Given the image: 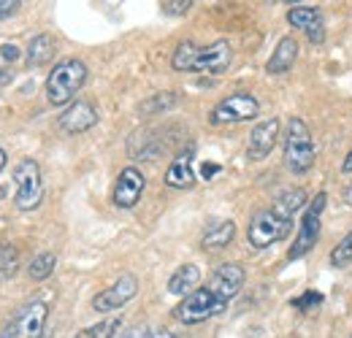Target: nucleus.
<instances>
[{
  "label": "nucleus",
  "instance_id": "1",
  "mask_svg": "<svg viewBox=\"0 0 352 338\" xmlns=\"http://www.w3.org/2000/svg\"><path fill=\"white\" fill-rule=\"evenodd\" d=\"M230 60H233V49L228 41H214L209 46L182 41L171 57V65L182 74H222L230 68Z\"/></svg>",
  "mask_w": 352,
  "mask_h": 338
},
{
  "label": "nucleus",
  "instance_id": "2",
  "mask_svg": "<svg viewBox=\"0 0 352 338\" xmlns=\"http://www.w3.org/2000/svg\"><path fill=\"white\" fill-rule=\"evenodd\" d=\"M87 82V65L82 60H63L46 79V98L52 106H65Z\"/></svg>",
  "mask_w": 352,
  "mask_h": 338
},
{
  "label": "nucleus",
  "instance_id": "3",
  "mask_svg": "<svg viewBox=\"0 0 352 338\" xmlns=\"http://www.w3.org/2000/svg\"><path fill=\"white\" fill-rule=\"evenodd\" d=\"M290 230H293V216L282 212L279 206H271V209L255 214V219L250 222V230H247V241L255 249H265L276 241H285L290 236Z\"/></svg>",
  "mask_w": 352,
  "mask_h": 338
},
{
  "label": "nucleus",
  "instance_id": "4",
  "mask_svg": "<svg viewBox=\"0 0 352 338\" xmlns=\"http://www.w3.org/2000/svg\"><path fill=\"white\" fill-rule=\"evenodd\" d=\"M314 141L304 120L290 117L285 127V166L293 173H307L314 166Z\"/></svg>",
  "mask_w": 352,
  "mask_h": 338
},
{
  "label": "nucleus",
  "instance_id": "5",
  "mask_svg": "<svg viewBox=\"0 0 352 338\" xmlns=\"http://www.w3.org/2000/svg\"><path fill=\"white\" fill-rule=\"evenodd\" d=\"M225 306H228V300H222L214 290L198 287L190 295L182 297V303L174 308V317L182 325H198V322H206V319L217 317L220 311H225Z\"/></svg>",
  "mask_w": 352,
  "mask_h": 338
},
{
  "label": "nucleus",
  "instance_id": "6",
  "mask_svg": "<svg viewBox=\"0 0 352 338\" xmlns=\"http://www.w3.org/2000/svg\"><path fill=\"white\" fill-rule=\"evenodd\" d=\"M49 319V306L44 300L25 303L0 330V338H41Z\"/></svg>",
  "mask_w": 352,
  "mask_h": 338
},
{
  "label": "nucleus",
  "instance_id": "7",
  "mask_svg": "<svg viewBox=\"0 0 352 338\" xmlns=\"http://www.w3.org/2000/svg\"><path fill=\"white\" fill-rule=\"evenodd\" d=\"M14 181H16V209L19 212H33L41 206L44 201V179H41V168L36 160H22L14 168Z\"/></svg>",
  "mask_w": 352,
  "mask_h": 338
},
{
  "label": "nucleus",
  "instance_id": "8",
  "mask_svg": "<svg viewBox=\"0 0 352 338\" xmlns=\"http://www.w3.org/2000/svg\"><path fill=\"white\" fill-rule=\"evenodd\" d=\"M261 114V103L247 95V92H233L228 98H222L212 111V125H236V122H247L255 120Z\"/></svg>",
  "mask_w": 352,
  "mask_h": 338
},
{
  "label": "nucleus",
  "instance_id": "9",
  "mask_svg": "<svg viewBox=\"0 0 352 338\" xmlns=\"http://www.w3.org/2000/svg\"><path fill=\"white\" fill-rule=\"evenodd\" d=\"M325 203H328V195H325V192H320V195L309 203L307 214H304V219H301V227H298V236H296V244H293L290 252H287L290 260L304 257V254L314 247V241L320 238V216L325 212Z\"/></svg>",
  "mask_w": 352,
  "mask_h": 338
},
{
  "label": "nucleus",
  "instance_id": "10",
  "mask_svg": "<svg viewBox=\"0 0 352 338\" xmlns=\"http://www.w3.org/2000/svg\"><path fill=\"white\" fill-rule=\"evenodd\" d=\"M135 293H138V279H135L133 273H125V276H120L111 287H106L103 293H98V295L92 297V308L100 311V314L117 311V308H122L128 300H133Z\"/></svg>",
  "mask_w": 352,
  "mask_h": 338
},
{
  "label": "nucleus",
  "instance_id": "11",
  "mask_svg": "<svg viewBox=\"0 0 352 338\" xmlns=\"http://www.w3.org/2000/svg\"><path fill=\"white\" fill-rule=\"evenodd\" d=\"M144 187H146V179L138 168H125L120 173L117 184H114V203L120 209H133L141 195H144Z\"/></svg>",
  "mask_w": 352,
  "mask_h": 338
},
{
  "label": "nucleus",
  "instance_id": "12",
  "mask_svg": "<svg viewBox=\"0 0 352 338\" xmlns=\"http://www.w3.org/2000/svg\"><path fill=\"white\" fill-rule=\"evenodd\" d=\"M241 284H244V268L241 265H236V262H225L220 265L214 273H212V279H209V290H214L222 300H233V297L241 293Z\"/></svg>",
  "mask_w": 352,
  "mask_h": 338
},
{
  "label": "nucleus",
  "instance_id": "13",
  "mask_svg": "<svg viewBox=\"0 0 352 338\" xmlns=\"http://www.w3.org/2000/svg\"><path fill=\"white\" fill-rule=\"evenodd\" d=\"M60 130L68 133V135H79V133H87L92 127L98 125V111L95 106L87 103V100H76L68 111L60 114Z\"/></svg>",
  "mask_w": 352,
  "mask_h": 338
},
{
  "label": "nucleus",
  "instance_id": "14",
  "mask_svg": "<svg viewBox=\"0 0 352 338\" xmlns=\"http://www.w3.org/2000/svg\"><path fill=\"white\" fill-rule=\"evenodd\" d=\"M276 141H279V122L276 120H263V122H258V125L252 127V133H250L247 155L252 160H265L274 152Z\"/></svg>",
  "mask_w": 352,
  "mask_h": 338
},
{
  "label": "nucleus",
  "instance_id": "15",
  "mask_svg": "<svg viewBox=\"0 0 352 338\" xmlns=\"http://www.w3.org/2000/svg\"><path fill=\"white\" fill-rule=\"evenodd\" d=\"M192 157H195V155H192V146L176 155V160L168 166V170H166V184H168V187H174V190H187V187H192V181H195Z\"/></svg>",
  "mask_w": 352,
  "mask_h": 338
},
{
  "label": "nucleus",
  "instance_id": "16",
  "mask_svg": "<svg viewBox=\"0 0 352 338\" xmlns=\"http://www.w3.org/2000/svg\"><path fill=\"white\" fill-rule=\"evenodd\" d=\"M296 60H298V41L293 36H285L282 41L276 43V49H274L265 71L268 74H285V71H290L296 65Z\"/></svg>",
  "mask_w": 352,
  "mask_h": 338
},
{
  "label": "nucleus",
  "instance_id": "17",
  "mask_svg": "<svg viewBox=\"0 0 352 338\" xmlns=\"http://www.w3.org/2000/svg\"><path fill=\"white\" fill-rule=\"evenodd\" d=\"M198 284H201V271H198V265L184 262V265L176 268L174 276L168 279V293L184 297V295H190L192 290H198Z\"/></svg>",
  "mask_w": 352,
  "mask_h": 338
},
{
  "label": "nucleus",
  "instance_id": "18",
  "mask_svg": "<svg viewBox=\"0 0 352 338\" xmlns=\"http://www.w3.org/2000/svg\"><path fill=\"white\" fill-rule=\"evenodd\" d=\"M236 236V225L230 219H220V222H212L206 227V233L201 236V247L204 249H225Z\"/></svg>",
  "mask_w": 352,
  "mask_h": 338
},
{
  "label": "nucleus",
  "instance_id": "19",
  "mask_svg": "<svg viewBox=\"0 0 352 338\" xmlns=\"http://www.w3.org/2000/svg\"><path fill=\"white\" fill-rule=\"evenodd\" d=\"M54 38L49 36V33H41V36H36L30 46H28V54H25V60H28V68H41L46 63H52V57H54Z\"/></svg>",
  "mask_w": 352,
  "mask_h": 338
},
{
  "label": "nucleus",
  "instance_id": "20",
  "mask_svg": "<svg viewBox=\"0 0 352 338\" xmlns=\"http://www.w3.org/2000/svg\"><path fill=\"white\" fill-rule=\"evenodd\" d=\"M287 22H290L296 30H309L311 25L322 22V16H320V11H317L314 5H293V8L287 11Z\"/></svg>",
  "mask_w": 352,
  "mask_h": 338
},
{
  "label": "nucleus",
  "instance_id": "21",
  "mask_svg": "<svg viewBox=\"0 0 352 338\" xmlns=\"http://www.w3.org/2000/svg\"><path fill=\"white\" fill-rule=\"evenodd\" d=\"M274 206H279L282 212H287L290 216H296V212H301V209L307 206V192H304L301 187H290V190H285V192L276 195Z\"/></svg>",
  "mask_w": 352,
  "mask_h": 338
},
{
  "label": "nucleus",
  "instance_id": "22",
  "mask_svg": "<svg viewBox=\"0 0 352 338\" xmlns=\"http://www.w3.org/2000/svg\"><path fill=\"white\" fill-rule=\"evenodd\" d=\"M176 103H179V95H176V92H160V95H155V98L144 100V103L138 106V111H141L144 117H152V114L171 111Z\"/></svg>",
  "mask_w": 352,
  "mask_h": 338
},
{
  "label": "nucleus",
  "instance_id": "23",
  "mask_svg": "<svg viewBox=\"0 0 352 338\" xmlns=\"http://www.w3.org/2000/svg\"><path fill=\"white\" fill-rule=\"evenodd\" d=\"M16 60H19V46L3 43L0 46V84H8L14 79V63Z\"/></svg>",
  "mask_w": 352,
  "mask_h": 338
},
{
  "label": "nucleus",
  "instance_id": "24",
  "mask_svg": "<svg viewBox=\"0 0 352 338\" xmlns=\"http://www.w3.org/2000/svg\"><path fill=\"white\" fill-rule=\"evenodd\" d=\"M120 328H122V319L114 317V319H103V322H98L92 328H85L76 338H114L120 333Z\"/></svg>",
  "mask_w": 352,
  "mask_h": 338
},
{
  "label": "nucleus",
  "instance_id": "25",
  "mask_svg": "<svg viewBox=\"0 0 352 338\" xmlns=\"http://www.w3.org/2000/svg\"><path fill=\"white\" fill-rule=\"evenodd\" d=\"M54 265H57V257L54 254H38V257H33V262H30V268H28V273H30V279H36V282H44L52 276V271H54Z\"/></svg>",
  "mask_w": 352,
  "mask_h": 338
},
{
  "label": "nucleus",
  "instance_id": "26",
  "mask_svg": "<svg viewBox=\"0 0 352 338\" xmlns=\"http://www.w3.org/2000/svg\"><path fill=\"white\" fill-rule=\"evenodd\" d=\"M19 268V254L11 244H0V279H11Z\"/></svg>",
  "mask_w": 352,
  "mask_h": 338
},
{
  "label": "nucleus",
  "instance_id": "27",
  "mask_svg": "<svg viewBox=\"0 0 352 338\" xmlns=\"http://www.w3.org/2000/svg\"><path fill=\"white\" fill-rule=\"evenodd\" d=\"M331 262H333L336 268H344V265L352 262V230L331 249Z\"/></svg>",
  "mask_w": 352,
  "mask_h": 338
},
{
  "label": "nucleus",
  "instance_id": "28",
  "mask_svg": "<svg viewBox=\"0 0 352 338\" xmlns=\"http://www.w3.org/2000/svg\"><path fill=\"white\" fill-rule=\"evenodd\" d=\"M322 303V295L320 293H314V290H309V293H304L301 297H296L293 300V306L298 308V311H309V308H317Z\"/></svg>",
  "mask_w": 352,
  "mask_h": 338
},
{
  "label": "nucleus",
  "instance_id": "29",
  "mask_svg": "<svg viewBox=\"0 0 352 338\" xmlns=\"http://www.w3.org/2000/svg\"><path fill=\"white\" fill-rule=\"evenodd\" d=\"M190 8H192V0H166L163 3V11L168 16H184Z\"/></svg>",
  "mask_w": 352,
  "mask_h": 338
},
{
  "label": "nucleus",
  "instance_id": "30",
  "mask_svg": "<svg viewBox=\"0 0 352 338\" xmlns=\"http://www.w3.org/2000/svg\"><path fill=\"white\" fill-rule=\"evenodd\" d=\"M307 36H309V41H311V43H322V41H325V30H322V22L311 25V27L307 30Z\"/></svg>",
  "mask_w": 352,
  "mask_h": 338
},
{
  "label": "nucleus",
  "instance_id": "31",
  "mask_svg": "<svg viewBox=\"0 0 352 338\" xmlns=\"http://www.w3.org/2000/svg\"><path fill=\"white\" fill-rule=\"evenodd\" d=\"M16 8H19V0H0V19L11 16Z\"/></svg>",
  "mask_w": 352,
  "mask_h": 338
},
{
  "label": "nucleus",
  "instance_id": "32",
  "mask_svg": "<svg viewBox=\"0 0 352 338\" xmlns=\"http://www.w3.org/2000/svg\"><path fill=\"white\" fill-rule=\"evenodd\" d=\"M144 338H184V336L171 333V330H146V336H144Z\"/></svg>",
  "mask_w": 352,
  "mask_h": 338
},
{
  "label": "nucleus",
  "instance_id": "33",
  "mask_svg": "<svg viewBox=\"0 0 352 338\" xmlns=\"http://www.w3.org/2000/svg\"><path fill=\"white\" fill-rule=\"evenodd\" d=\"M201 173H204V179H214V173H220V166H217V163H206V166L201 168Z\"/></svg>",
  "mask_w": 352,
  "mask_h": 338
},
{
  "label": "nucleus",
  "instance_id": "34",
  "mask_svg": "<svg viewBox=\"0 0 352 338\" xmlns=\"http://www.w3.org/2000/svg\"><path fill=\"white\" fill-rule=\"evenodd\" d=\"M342 173H352V152L344 157V163H342Z\"/></svg>",
  "mask_w": 352,
  "mask_h": 338
},
{
  "label": "nucleus",
  "instance_id": "35",
  "mask_svg": "<svg viewBox=\"0 0 352 338\" xmlns=\"http://www.w3.org/2000/svg\"><path fill=\"white\" fill-rule=\"evenodd\" d=\"M6 168V152H3V149H0V170Z\"/></svg>",
  "mask_w": 352,
  "mask_h": 338
},
{
  "label": "nucleus",
  "instance_id": "36",
  "mask_svg": "<svg viewBox=\"0 0 352 338\" xmlns=\"http://www.w3.org/2000/svg\"><path fill=\"white\" fill-rule=\"evenodd\" d=\"M287 3H301V0H287Z\"/></svg>",
  "mask_w": 352,
  "mask_h": 338
}]
</instances>
